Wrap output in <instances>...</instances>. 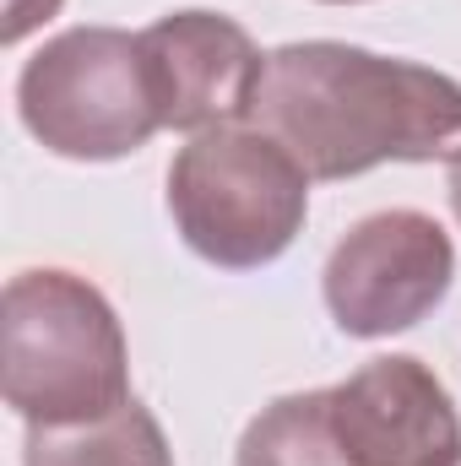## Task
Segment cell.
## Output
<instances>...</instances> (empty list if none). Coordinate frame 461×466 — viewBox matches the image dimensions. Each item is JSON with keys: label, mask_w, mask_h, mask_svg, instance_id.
I'll return each mask as SVG.
<instances>
[{"label": "cell", "mask_w": 461, "mask_h": 466, "mask_svg": "<svg viewBox=\"0 0 461 466\" xmlns=\"http://www.w3.org/2000/svg\"><path fill=\"white\" fill-rule=\"evenodd\" d=\"M250 125L321 185L380 163L451 168L461 157V82L402 55L304 38L266 55Z\"/></svg>", "instance_id": "cell-1"}, {"label": "cell", "mask_w": 461, "mask_h": 466, "mask_svg": "<svg viewBox=\"0 0 461 466\" xmlns=\"http://www.w3.org/2000/svg\"><path fill=\"white\" fill-rule=\"evenodd\" d=\"M0 380L22 423H87L130 401V348L98 282L33 266L0 299Z\"/></svg>", "instance_id": "cell-2"}, {"label": "cell", "mask_w": 461, "mask_h": 466, "mask_svg": "<svg viewBox=\"0 0 461 466\" xmlns=\"http://www.w3.org/2000/svg\"><path fill=\"white\" fill-rule=\"evenodd\" d=\"M310 174L255 125L190 136L169 163V218L218 271H261L304 233Z\"/></svg>", "instance_id": "cell-3"}, {"label": "cell", "mask_w": 461, "mask_h": 466, "mask_svg": "<svg viewBox=\"0 0 461 466\" xmlns=\"http://www.w3.org/2000/svg\"><path fill=\"white\" fill-rule=\"evenodd\" d=\"M16 115L27 136L71 163H115L141 152L158 130V87L141 33L66 27L38 44L16 76Z\"/></svg>", "instance_id": "cell-4"}, {"label": "cell", "mask_w": 461, "mask_h": 466, "mask_svg": "<svg viewBox=\"0 0 461 466\" xmlns=\"http://www.w3.org/2000/svg\"><path fill=\"white\" fill-rule=\"evenodd\" d=\"M456 282V244L429 212L391 207L358 218L332 244L321 299L343 337L380 342L429 320Z\"/></svg>", "instance_id": "cell-5"}, {"label": "cell", "mask_w": 461, "mask_h": 466, "mask_svg": "<svg viewBox=\"0 0 461 466\" xmlns=\"http://www.w3.org/2000/svg\"><path fill=\"white\" fill-rule=\"evenodd\" d=\"M332 423L353 466H451L461 456V412L446 380L413 358L385 352L332 385Z\"/></svg>", "instance_id": "cell-6"}, {"label": "cell", "mask_w": 461, "mask_h": 466, "mask_svg": "<svg viewBox=\"0 0 461 466\" xmlns=\"http://www.w3.org/2000/svg\"><path fill=\"white\" fill-rule=\"evenodd\" d=\"M141 44H147L163 130L201 136V130L250 119L261 76H266V55L233 16L169 11L152 27H141Z\"/></svg>", "instance_id": "cell-7"}, {"label": "cell", "mask_w": 461, "mask_h": 466, "mask_svg": "<svg viewBox=\"0 0 461 466\" xmlns=\"http://www.w3.org/2000/svg\"><path fill=\"white\" fill-rule=\"evenodd\" d=\"M22 466H174L163 423L130 396L87 423H27Z\"/></svg>", "instance_id": "cell-8"}, {"label": "cell", "mask_w": 461, "mask_h": 466, "mask_svg": "<svg viewBox=\"0 0 461 466\" xmlns=\"http://www.w3.org/2000/svg\"><path fill=\"white\" fill-rule=\"evenodd\" d=\"M233 466H353L332 423V385L293 390L261 407L239 434Z\"/></svg>", "instance_id": "cell-9"}, {"label": "cell", "mask_w": 461, "mask_h": 466, "mask_svg": "<svg viewBox=\"0 0 461 466\" xmlns=\"http://www.w3.org/2000/svg\"><path fill=\"white\" fill-rule=\"evenodd\" d=\"M60 5H66V0H5V27H0V38H5V44H22L33 27L49 22Z\"/></svg>", "instance_id": "cell-10"}, {"label": "cell", "mask_w": 461, "mask_h": 466, "mask_svg": "<svg viewBox=\"0 0 461 466\" xmlns=\"http://www.w3.org/2000/svg\"><path fill=\"white\" fill-rule=\"evenodd\" d=\"M446 190H451V212H456V223H461V157L451 163V174H446Z\"/></svg>", "instance_id": "cell-11"}, {"label": "cell", "mask_w": 461, "mask_h": 466, "mask_svg": "<svg viewBox=\"0 0 461 466\" xmlns=\"http://www.w3.org/2000/svg\"><path fill=\"white\" fill-rule=\"evenodd\" d=\"M321 5H364V0H321Z\"/></svg>", "instance_id": "cell-12"}, {"label": "cell", "mask_w": 461, "mask_h": 466, "mask_svg": "<svg viewBox=\"0 0 461 466\" xmlns=\"http://www.w3.org/2000/svg\"><path fill=\"white\" fill-rule=\"evenodd\" d=\"M451 466H461V456H456V461H451Z\"/></svg>", "instance_id": "cell-13"}]
</instances>
